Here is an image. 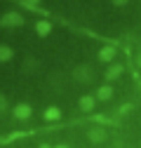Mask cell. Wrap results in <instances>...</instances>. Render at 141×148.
<instances>
[{"instance_id":"cell-10","label":"cell","mask_w":141,"mask_h":148,"mask_svg":"<svg viewBox=\"0 0 141 148\" xmlns=\"http://www.w3.org/2000/svg\"><path fill=\"white\" fill-rule=\"evenodd\" d=\"M111 94H113V92H111L108 87H101V89H99V99H103V101L111 99Z\"/></svg>"},{"instance_id":"cell-16","label":"cell","mask_w":141,"mask_h":148,"mask_svg":"<svg viewBox=\"0 0 141 148\" xmlns=\"http://www.w3.org/2000/svg\"><path fill=\"white\" fill-rule=\"evenodd\" d=\"M40 148H49V146H47V143H42V146H40Z\"/></svg>"},{"instance_id":"cell-3","label":"cell","mask_w":141,"mask_h":148,"mask_svg":"<svg viewBox=\"0 0 141 148\" xmlns=\"http://www.w3.org/2000/svg\"><path fill=\"white\" fill-rule=\"evenodd\" d=\"M103 139H106V132H103V129H99V127L90 129V141H94V143H101Z\"/></svg>"},{"instance_id":"cell-11","label":"cell","mask_w":141,"mask_h":148,"mask_svg":"<svg viewBox=\"0 0 141 148\" xmlns=\"http://www.w3.org/2000/svg\"><path fill=\"white\" fill-rule=\"evenodd\" d=\"M75 75H78L80 80H87V78H92V73H87V68H78V71H75Z\"/></svg>"},{"instance_id":"cell-17","label":"cell","mask_w":141,"mask_h":148,"mask_svg":"<svg viewBox=\"0 0 141 148\" xmlns=\"http://www.w3.org/2000/svg\"><path fill=\"white\" fill-rule=\"evenodd\" d=\"M139 66H141V54H139Z\"/></svg>"},{"instance_id":"cell-8","label":"cell","mask_w":141,"mask_h":148,"mask_svg":"<svg viewBox=\"0 0 141 148\" xmlns=\"http://www.w3.org/2000/svg\"><path fill=\"white\" fill-rule=\"evenodd\" d=\"M59 115H61L59 108H47V110H45V118H47V120H59Z\"/></svg>"},{"instance_id":"cell-2","label":"cell","mask_w":141,"mask_h":148,"mask_svg":"<svg viewBox=\"0 0 141 148\" xmlns=\"http://www.w3.org/2000/svg\"><path fill=\"white\" fill-rule=\"evenodd\" d=\"M31 113H33V108H31L28 103L14 106V118H16V120H26V118H31Z\"/></svg>"},{"instance_id":"cell-5","label":"cell","mask_w":141,"mask_h":148,"mask_svg":"<svg viewBox=\"0 0 141 148\" xmlns=\"http://www.w3.org/2000/svg\"><path fill=\"white\" fill-rule=\"evenodd\" d=\"M14 57V52L7 47V45H0V61H10Z\"/></svg>"},{"instance_id":"cell-13","label":"cell","mask_w":141,"mask_h":148,"mask_svg":"<svg viewBox=\"0 0 141 148\" xmlns=\"http://www.w3.org/2000/svg\"><path fill=\"white\" fill-rule=\"evenodd\" d=\"M113 3H115V5H125L127 0H113Z\"/></svg>"},{"instance_id":"cell-7","label":"cell","mask_w":141,"mask_h":148,"mask_svg":"<svg viewBox=\"0 0 141 148\" xmlns=\"http://www.w3.org/2000/svg\"><path fill=\"white\" fill-rule=\"evenodd\" d=\"M120 73H122V66H111L108 71H106V78L113 80V78H118V75H120Z\"/></svg>"},{"instance_id":"cell-15","label":"cell","mask_w":141,"mask_h":148,"mask_svg":"<svg viewBox=\"0 0 141 148\" xmlns=\"http://www.w3.org/2000/svg\"><path fill=\"white\" fill-rule=\"evenodd\" d=\"M57 148H68V146H66V143H61V146H57Z\"/></svg>"},{"instance_id":"cell-14","label":"cell","mask_w":141,"mask_h":148,"mask_svg":"<svg viewBox=\"0 0 141 148\" xmlns=\"http://www.w3.org/2000/svg\"><path fill=\"white\" fill-rule=\"evenodd\" d=\"M26 3H31V5H35V3H40V0H26Z\"/></svg>"},{"instance_id":"cell-6","label":"cell","mask_w":141,"mask_h":148,"mask_svg":"<svg viewBox=\"0 0 141 148\" xmlns=\"http://www.w3.org/2000/svg\"><path fill=\"white\" fill-rule=\"evenodd\" d=\"M80 108H82V110H92V108H94V99H92V97H82V99H80Z\"/></svg>"},{"instance_id":"cell-4","label":"cell","mask_w":141,"mask_h":148,"mask_svg":"<svg viewBox=\"0 0 141 148\" xmlns=\"http://www.w3.org/2000/svg\"><path fill=\"white\" fill-rule=\"evenodd\" d=\"M99 57H101V61H111V59L115 57V49H113V47H103V49L99 52Z\"/></svg>"},{"instance_id":"cell-12","label":"cell","mask_w":141,"mask_h":148,"mask_svg":"<svg viewBox=\"0 0 141 148\" xmlns=\"http://www.w3.org/2000/svg\"><path fill=\"white\" fill-rule=\"evenodd\" d=\"M5 106H7V101H5V97H0V110H5Z\"/></svg>"},{"instance_id":"cell-9","label":"cell","mask_w":141,"mask_h":148,"mask_svg":"<svg viewBox=\"0 0 141 148\" xmlns=\"http://www.w3.org/2000/svg\"><path fill=\"white\" fill-rule=\"evenodd\" d=\"M35 28H38V35H47L49 31H52V26L47 24V21H40L38 26H35Z\"/></svg>"},{"instance_id":"cell-1","label":"cell","mask_w":141,"mask_h":148,"mask_svg":"<svg viewBox=\"0 0 141 148\" xmlns=\"http://www.w3.org/2000/svg\"><path fill=\"white\" fill-rule=\"evenodd\" d=\"M21 24H24V16L16 12H10L3 16V26H21Z\"/></svg>"}]
</instances>
